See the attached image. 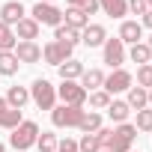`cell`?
I'll list each match as a JSON object with an SVG mask.
<instances>
[{
  "label": "cell",
  "mask_w": 152,
  "mask_h": 152,
  "mask_svg": "<svg viewBox=\"0 0 152 152\" xmlns=\"http://www.w3.org/2000/svg\"><path fill=\"white\" fill-rule=\"evenodd\" d=\"M66 3H69V6H81L84 0H66Z\"/></svg>",
  "instance_id": "cell-37"
},
{
  "label": "cell",
  "mask_w": 152,
  "mask_h": 152,
  "mask_svg": "<svg viewBox=\"0 0 152 152\" xmlns=\"http://www.w3.org/2000/svg\"><path fill=\"white\" fill-rule=\"evenodd\" d=\"M78 9H81V12L90 18V15H96V12H99V0H84V3H81Z\"/></svg>",
  "instance_id": "cell-34"
},
{
  "label": "cell",
  "mask_w": 152,
  "mask_h": 152,
  "mask_svg": "<svg viewBox=\"0 0 152 152\" xmlns=\"http://www.w3.org/2000/svg\"><path fill=\"white\" fill-rule=\"evenodd\" d=\"M87 93H93V90H102L104 87V72L102 69H84V75H81V81H78Z\"/></svg>",
  "instance_id": "cell-16"
},
{
  "label": "cell",
  "mask_w": 152,
  "mask_h": 152,
  "mask_svg": "<svg viewBox=\"0 0 152 152\" xmlns=\"http://www.w3.org/2000/svg\"><path fill=\"white\" fill-rule=\"evenodd\" d=\"M140 27H149L152 30V9H146V15L140 18Z\"/></svg>",
  "instance_id": "cell-36"
},
{
  "label": "cell",
  "mask_w": 152,
  "mask_h": 152,
  "mask_svg": "<svg viewBox=\"0 0 152 152\" xmlns=\"http://www.w3.org/2000/svg\"><path fill=\"white\" fill-rule=\"evenodd\" d=\"M0 152H6V143H0Z\"/></svg>",
  "instance_id": "cell-41"
},
{
  "label": "cell",
  "mask_w": 152,
  "mask_h": 152,
  "mask_svg": "<svg viewBox=\"0 0 152 152\" xmlns=\"http://www.w3.org/2000/svg\"><path fill=\"white\" fill-rule=\"evenodd\" d=\"M57 134L54 131H39V137H36V146H39V152H57Z\"/></svg>",
  "instance_id": "cell-29"
},
{
  "label": "cell",
  "mask_w": 152,
  "mask_h": 152,
  "mask_svg": "<svg viewBox=\"0 0 152 152\" xmlns=\"http://www.w3.org/2000/svg\"><path fill=\"white\" fill-rule=\"evenodd\" d=\"M104 39H107V30H104L102 24H87V27L81 30V42H84L87 48H102Z\"/></svg>",
  "instance_id": "cell-11"
},
{
  "label": "cell",
  "mask_w": 152,
  "mask_h": 152,
  "mask_svg": "<svg viewBox=\"0 0 152 152\" xmlns=\"http://www.w3.org/2000/svg\"><path fill=\"white\" fill-rule=\"evenodd\" d=\"M84 134H96L99 128H102V113H96V110H84V119H81V125H78Z\"/></svg>",
  "instance_id": "cell-26"
},
{
  "label": "cell",
  "mask_w": 152,
  "mask_h": 152,
  "mask_svg": "<svg viewBox=\"0 0 152 152\" xmlns=\"http://www.w3.org/2000/svg\"><path fill=\"white\" fill-rule=\"evenodd\" d=\"M57 152H78V140H72V137L60 140V143H57Z\"/></svg>",
  "instance_id": "cell-35"
},
{
  "label": "cell",
  "mask_w": 152,
  "mask_h": 152,
  "mask_svg": "<svg viewBox=\"0 0 152 152\" xmlns=\"http://www.w3.org/2000/svg\"><path fill=\"white\" fill-rule=\"evenodd\" d=\"M125 57H128L131 63H137V66H146V63L152 60V48H149L146 42H137V45H128V48H125Z\"/></svg>",
  "instance_id": "cell-18"
},
{
  "label": "cell",
  "mask_w": 152,
  "mask_h": 152,
  "mask_svg": "<svg viewBox=\"0 0 152 152\" xmlns=\"http://www.w3.org/2000/svg\"><path fill=\"white\" fill-rule=\"evenodd\" d=\"M99 149H102V143H99L96 134H84L78 140V152H99Z\"/></svg>",
  "instance_id": "cell-30"
},
{
  "label": "cell",
  "mask_w": 152,
  "mask_h": 152,
  "mask_svg": "<svg viewBox=\"0 0 152 152\" xmlns=\"http://www.w3.org/2000/svg\"><path fill=\"white\" fill-rule=\"evenodd\" d=\"M146 96H149V107H152V90H146Z\"/></svg>",
  "instance_id": "cell-38"
},
{
  "label": "cell",
  "mask_w": 152,
  "mask_h": 152,
  "mask_svg": "<svg viewBox=\"0 0 152 152\" xmlns=\"http://www.w3.org/2000/svg\"><path fill=\"white\" fill-rule=\"evenodd\" d=\"M149 66H152V60H149Z\"/></svg>",
  "instance_id": "cell-44"
},
{
  "label": "cell",
  "mask_w": 152,
  "mask_h": 152,
  "mask_svg": "<svg viewBox=\"0 0 152 152\" xmlns=\"http://www.w3.org/2000/svg\"><path fill=\"white\" fill-rule=\"evenodd\" d=\"M36 137H39V125H36L33 119H24L18 128H12L9 146H12L15 152H27L30 146H36Z\"/></svg>",
  "instance_id": "cell-2"
},
{
  "label": "cell",
  "mask_w": 152,
  "mask_h": 152,
  "mask_svg": "<svg viewBox=\"0 0 152 152\" xmlns=\"http://www.w3.org/2000/svg\"><path fill=\"white\" fill-rule=\"evenodd\" d=\"M128 113H131V107L122 102V99H110V104H107V116L119 125V122H128Z\"/></svg>",
  "instance_id": "cell-24"
},
{
  "label": "cell",
  "mask_w": 152,
  "mask_h": 152,
  "mask_svg": "<svg viewBox=\"0 0 152 152\" xmlns=\"http://www.w3.org/2000/svg\"><path fill=\"white\" fill-rule=\"evenodd\" d=\"M18 57L12 51H0V75L3 78H12V75H18Z\"/></svg>",
  "instance_id": "cell-25"
},
{
  "label": "cell",
  "mask_w": 152,
  "mask_h": 152,
  "mask_svg": "<svg viewBox=\"0 0 152 152\" xmlns=\"http://www.w3.org/2000/svg\"><path fill=\"white\" fill-rule=\"evenodd\" d=\"M12 54L18 57V63H39L42 60V48L36 42H18Z\"/></svg>",
  "instance_id": "cell-15"
},
{
  "label": "cell",
  "mask_w": 152,
  "mask_h": 152,
  "mask_svg": "<svg viewBox=\"0 0 152 152\" xmlns=\"http://www.w3.org/2000/svg\"><path fill=\"white\" fill-rule=\"evenodd\" d=\"M57 72H60V81H81V75H84V63L81 60H66L63 66H57Z\"/></svg>",
  "instance_id": "cell-17"
},
{
  "label": "cell",
  "mask_w": 152,
  "mask_h": 152,
  "mask_svg": "<svg viewBox=\"0 0 152 152\" xmlns=\"http://www.w3.org/2000/svg\"><path fill=\"white\" fill-rule=\"evenodd\" d=\"M146 6H149V9H152V0H146Z\"/></svg>",
  "instance_id": "cell-42"
},
{
  "label": "cell",
  "mask_w": 152,
  "mask_h": 152,
  "mask_svg": "<svg viewBox=\"0 0 152 152\" xmlns=\"http://www.w3.org/2000/svg\"><path fill=\"white\" fill-rule=\"evenodd\" d=\"M99 9L104 15H110V18H119V21H125V15H128V3L125 0H99Z\"/></svg>",
  "instance_id": "cell-19"
},
{
  "label": "cell",
  "mask_w": 152,
  "mask_h": 152,
  "mask_svg": "<svg viewBox=\"0 0 152 152\" xmlns=\"http://www.w3.org/2000/svg\"><path fill=\"white\" fill-rule=\"evenodd\" d=\"M99 152H110V149H99Z\"/></svg>",
  "instance_id": "cell-43"
},
{
  "label": "cell",
  "mask_w": 152,
  "mask_h": 152,
  "mask_svg": "<svg viewBox=\"0 0 152 152\" xmlns=\"http://www.w3.org/2000/svg\"><path fill=\"white\" fill-rule=\"evenodd\" d=\"M30 18L42 27H60L63 24V9H57L54 3H36L33 6V12H30Z\"/></svg>",
  "instance_id": "cell-8"
},
{
  "label": "cell",
  "mask_w": 152,
  "mask_h": 152,
  "mask_svg": "<svg viewBox=\"0 0 152 152\" xmlns=\"http://www.w3.org/2000/svg\"><path fill=\"white\" fill-rule=\"evenodd\" d=\"M27 102H30V90H27V87H9V93H6V104H9V107L21 110Z\"/></svg>",
  "instance_id": "cell-23"
},
{
  "label": "cell",
  "mask_w": 152,
  "mask_h": 152,
  "mask_svg": "<svg viewBox=\"0 0 152 152\" xmlns=\"http://www.w3.org/2000/svg\"><path fill=\"white\" fill-rule=\"evenodd\" d=\"M119 42H122V45H137V42H143V27H140V21H122V24H119Z\"/></svg>",
  "instance_id": "cell-13"
},
{
  "label": "cell",
  "mask_w": 152,
  "mask_h": 152,
  "mask_svg": "<svg viewBox=\"0 0 152 152\" xmlns=\"http://www.w3.org/2000/svg\"><path fill=\"white\" fill-rule=\"evenodd\" d=\"M63 24H66V27H75V30H84V27L90 24V18H87L78 6H66V12H63Z\"/></svg>",
  "instance_id": "cell-20"
},
{
  "label": "cell",
  "mask_w": 152,
  "mask_h": 152,
  "mask_svg": "<svg viewBox=\"0 0 152 152\" xmlns=\"http://www.w3.org/2000/svg\"><path fill=\"white\" fill-rule=\"evenodd\" d=\"M137 87L143 90H152V66H137Z\"/></svg>",
  "instance_id": "cell-32"
},
{
  "label": "cell",
  "mask_w": 152,
  "mask_h": 152,
  "mask_svg": "<svg viewBox=\"0 0 152 152\" xmlns=\"http://www.w3.org/2000/svg\"><path fill=\"white\" fill-rule=\"evenodd\" d=\"M54 42H63V45H72V48H75V45L81 42V30L60 24V27H54Z\"/></svg>",
  "instance_id": "cell-22"
},
{
  "label": "cell",
  "mask_w": 152,
  "mask_h": 152,
  "mask_svg": "<svg viewBox=\"0 0 152 152\" xmlns=\"http://www.w3.org/2000/svg\"><path fill=\"white\" fill-rule=\"evenodd\" d=\"M137 131H152V107H143L137 110V122H134Z\"/></svg>",
  "instance_id": "cell-31"
},
{
  "label": "cell",
  "mask_w": 152,
  "mask_h": 152,
  "mask_svg": "<svg viewBox=\"0 0 152 152\" xmlns=\"http://www.w3.org/2000/svg\"><path fill=\"white\" fill-rule=\"evenodd\" d=\"M21 18H27V12H24V3H21V0H6V3L0 6V21H3V24L15 27Z\"/></svg>",
  "instance_id": "cell-10"
},
{
  "label": "cell",
  "mask_w": 152,
  "mask_h": 152,
  "mask_svg": "<svg viewBox=\"0 0 152 152\" xmlns=\"http://www.w3.org/2000/svg\"><path fill=\"white\" fill-rule=\"evenodd\" d=\"M12 30H15V39H21V42H36L42 27H39V24H36V21L27 15V18H21V21H18Z\"/></svg>",
  "instance_id": "cell-12"
},
{
  "label": "cell",
  "mask_w": 152,
  "mask_h": 152,
  "mask_svg": "<svg viewBox=\"0 0 152 152\" xmlns=\"http://www.w3.org/2000/svg\"><path fill=\"white\" fill-rule=\"evenodd\" d=\"M125 104H128L131 110H143V107H149V96H146V90H143V87H131V90L125 93Z\"/></svg>",
  "instance_id": "cell-21"
},
{
  "label": "cell",
  "mask_w": 152,
  "mask_h": 152,
  "mask_svg": "<svg viewBox=\"0 0 152 152\" xmlns=\"http://www.w3.org/2000/svg\"><path fill=\"white\" fill-rule=\"evenodd\" d=\"M134 137H137V128H134L131 122H119V125L113 128V134H110L107 149H110V152H131Z\"/></svg>",
  "instance_id": "cell-6"
},
{
  "label": "cell",
  "mask_w": 152,
  "mask_h": 152,
  "mask_svg": "<svg viewBox=\"0 0 152 152\" xmlns=\"http://www.w3.org/2000/svg\"><path fill=\"white\" fill-rule=\"evenodd\" d=\"M36 3H54V0H36Z\"/></svg>",
  "instance_id": "cell-40"
},
{
  "label": "cell",
  "mask_w": 152,
  "mask_h": 152,
  "mask_svg": "<svg viewBox=\"0 0 152 152\" xmlns=\"http://www.w3.org/2000/svg\"><path fill=\"white\" fill-rule=\"evenodd\" d=\"M143 42H146V45H149V48H152V36H149V39H143Z\"/></svg>",
  "instance_id": "cell-39"
},
{
  "label": "cell",
  "mask_w": 152,
  "mask_h": 152,
  "mask_svg": "<svg viewBox=\"0 0 152 152\" xmlns=\"http://www.w3.org/2000/svg\"><path fill=\"white\" fill-rule=\"evenodd\" d=\"M15 45H18L15 30H12L9 24H3V21H0V51H15Z\"/></svg>",
  "instance_id": "cell-27"
},
{
  "label": "cell",
  "mask_w": 152,
  "mask_h": 152,
  "mask_svg": "<svg viewBox=\"0 0 152 152\" xmlns=\"http://www.w3.org/2000/svg\"><path fill=\"white\" fill-rule=\"evenodd\" d=\"M125 3H128V12H131V15H140V18H143L146 9H149V6H146V0H125Z\"/></svg>",
  "instance_id": "cell-33"
},
{
  "label": "cell",
  "mask_w": 152,
  "mask_h": 152,
  "mask_svg": "<svg viewBox=\"0 0 152 152\" xmlns=\"http://www.w3.org/2000/svg\"><path fill=\"white\" fill-rule=\"evenodd\" d=\"M24 122V113L21 110H15V107H9L6 104V99H0V128H18Z\"/></svg>",
  "instance_id": "cell-14"
},
{
  "label": "cell",
  "mask_w": 152,
  "mask_h": 152,
  "mask_svg": "<svg viewBox=\"0 0 152 152\" xmlns=\"http://www.w3.org/2000/svg\"><path fill=\"white\" fill-rule=\"evenodd\" d=\"M131 152H134V149H131Z\"/></svg>",
  "instance_id": "cell-45"
},
{
  "label": "cell",
  "mask_w": 152,
  "mask_h": 152,
  "mask_svg": "<svg viewBox=\"0 0 152 152\" xmlns=\"http://www.w3.org/2000/svg\"><path fill=\"white\" fill-rule=\"evenodd\" d=\"M87 102H90V107L99 113V110H107V104H110V96H107L104 90H93V93L87 96Z\"/></svg>",
  "instance_id": "cell-28"
},
{
  "label": "cell",
  "mask_w": 152,
  "mask_h": 152,
  "mask_svg": "<svg viewBox=\"0 0 152 152\" xmlns=\"http://www.w3.org/2000/svg\"><path fill=\"white\" fill-rule=\"evenodd\" d=\"M125 60L128 57H125V45L119 42V36L116 39H104V45H102V63L110 66V72H113V69H122Z\"/></svg>",
  "instance_id": "cell-7"
},
{
  "label": "cell",
  "mask_w": 152,
  "mask_h": 152,
  "mask_svg": "<svg viewBox=\"0 0 152 152\" xmlns=\"http://www.w3.org/2000/svg\"><path fill=\"white\" fill-rule=\"evenodd\" d=\"M30 102H33L39 110H54V107H57V87H54L51 81H45V78L33 81V84H30Z\"/></svg>",
  "instance_id": "cell-1"
},
{
  "label": "cell",
  "mask_w": 152,
  "mask_h": 152,
  "mask_svg": "<svg viewBox=\"0 0 152 152\" xmlns=\"http://www.w3.org/2000/svg\"><path fill=\"white\" fill-rule=\"evenodd\" d=\"M72 45H63V42H48L45 48H42V57H45V63H51V66H63L66 60H72Z\"/></svg>",
  "instance_id": "cell-9"
},
{
  "label": "cell",
  "mask_w": 152,
  "mask_h": 152,
  "mask_svg": "<svg viewBox=\"0 0 152 152\" xmlns=\"http://www.w3.org/2000/svg\"><path fill=\"white\" fill-rule=\"evenodd\" d=\"M84 119V107H69V104H57L51 110V122L54 128H78Z\"/></svg>",
  "instance_id": "cell-5"
},
{
  "label": "cell",
  "mask_w": 152,
  "mask_h": 152,
  "mask_svg": "<svg viewBox=\"0 0 152 152\" xmlns=\"http://www.w3.org/2000/svg\"><path fill=\"white\" fill-rule=\"evenodd\" d=\"M131 87H134V75H131L128 69H113L110 75H104V87H102V90L113 99L116 93H128Z\"/></svg>",
  "instance_id": "cell-4"
},
{
  "label": "cell",
  "mask_w": 152,
  "mask_h": 152,
  "mask_svg": "<svg viewBox=\"0 0 152 152\" xmlns=\"http://www.w3.org/2000/svg\"><path fill=\"white\" fill-rule=\"evenodd\" d=\"M87 96L90 93L78 81H60V87H57V99L63 104H69V107H84L87 104Z\"/></svg>",
  "instance_id": "cell-3"
}]
</instances>
